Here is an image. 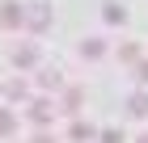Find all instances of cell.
Listing matches in <instances>:
<instances>
[{
  "label": "cell",
  "mask_w": 148,
  "mask_h": 143,
  "mask_svg": "<svg viewBox=\"0 0 148 143\" xmlns=\"http://www.w3.org/2000/svg\"><path fill=\"white\" fill-rule=\"evenodd\" d=\"M47 118H51V105H47V101H38V105H34V122H47Z\"/></svg>",
  "instance_id": "obj_2"
},
{
  "label": "cell",
  "mask_w": 148,
  "mask_h": 143,
  "mask_svg": "<svg viewBox=\"0 0 148 143\" xmlns=\"http://www.w3.org/2000/svg\"><path fill=\"white\" fill-rule=\"evenodd\" d=\"M13 131V114H4V110H0V135H9Z\"/></svg>",
  "instance_id": "obj_3"
},
{
  "label": "cell",
  "mask_w": 148,
  "mask_h": 143,
  "mask_svg": "<svg viewBox=\"0 0 148 143\" xmlns=\"http://www.w3.org/2000/svg\"><path fill=\"white\" fill-rule=\"evenodd\" d=\"M0 21H4V25H17V21H21V9H17V4H4Z\"/></svg>",
  "instance_id": "obj_1"
}]
</instances>
